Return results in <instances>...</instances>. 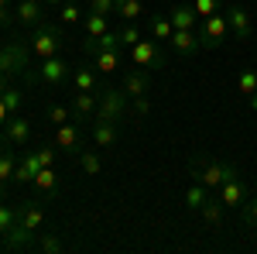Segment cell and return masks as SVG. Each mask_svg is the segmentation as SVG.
Masks as SVG:
<instances>
[{"label":"cell","instance_id":"obj_1","mask_svg":"<svg viewBox=\"0 0 257 254\" xmlns=\"http://www.w3.org/2000/svg\"><path fill=\"white\" fill-rule=\"evenodd\" d=\"M31 41L24 35H14L7 45H0V72L7 79H28L38 82V72H31Z\"/></svg>","mask_w":257,"mask_h":254},{"label":"cell","instance_id":"obj_2","mask_svg":"<svg viewBox=\"0 0 257 254\" xmlns=\"http://www.w3.org/2000/svg\"><path fill=\"white\" fill-rule=\"evenodd\" d=\"M28 41H31V52L41 59H52V55H59L62 45H65V35H62L59 24H48V21H41L38 28H31V35H28Z\"/></svg>","mask_w":257,"mask_h":254},{"label":"cell","instance_id":"obj_3","mask_svg":"<svg viewBox=\"0 0 257 254\" xmlns=\"http://www.w3.org/2000/svg\"><path fill=\"white\" fill-rule=\"evenodd\" d=\"M131 114V97L123 86H99V103H96V117L117 120L123 124V117Z\"/></svg>","mask_w":257,"mask_h":254},{"label":"cell","instance_id":"obj_4","mask_svg":"<svg viewBox=\"0 0 257 254\" xmlns=\"http://www.w3.org/2000/svg\"><path fill=\"white\" fill-rule=\"evenodd\" d=\"M230 176H237V165L213 161V158H196L192 161V182H202L206 189H219Z\"/></svg>","mask_w":257,"mask_h":254},{"label":"cell","instance_id":"obj_5","mask_svg":"<svg viewBox=\"0 0 257 254\" xmlns=\"http://www.w3.org/2000/svg\"><path fill=\"white\" fill-rule=\"evenodd\" d=\"M196 31H199V41H202V48H206V52H213V48H219L223 41L230 38V21H226V11L219 7L216 14L202 18V24H199Z\"/></svg>","mask_w":257,"mask_h":254},{"label":"cell","instance_id":"obj_6","mask_svg":"<svg viewBox=\"0 0 257 254\" xmlns=\"http://www.w3.org/2000/svg\"><path fill=\"white\" fill-rule=\"evenodd\" d=\"M131 65L148 69V72H161V69L168 65V55L158 48V41H155V38H141L138 45L131 48Z\"/></svg>","mask_w":257,"mask_h":254},{"label":"cell","instance_id":"obj_7","mask_svg":"<svg viewBox=\"0 0 257 254\" xmlns=\"http://www.w3.org/2000/svg\"><path fill=\"white\" fill-rule=\"evenodd\" d=\"M69 76H72V65L62 59V52H59V55H52V59H41V65H38V82H41V86H48V90H62Z\"/></svg>","mask_w":257,"mask_h":254},{"label":"cell","instance_id":"obj_8","mask_svg":"<svg viewBox=\"0 0 257 254\" xmlns=\"http://www.w3.org/2000/svg\"><path fill=\"white\" fill-rule=\"evenodd\" d=\"M0 134H4L7 148H28V141H31V120L21 117V114H11V120L0 127Z\"/></svg>","mask_w":257,"mask_h":254},{"label":"cell","instance_id":"obj_9","mask_svg":"<svg viewBox=\"0 0 257 254\" xmlns=\"http://www.w3.org/2000/svg\"><path fill=\"white\" fill-rule=\"evenodd\" d=\"M223 11H226V21H230V35L240 41H247L250 35H254V21H250V14H247V7H240V4H223Z\"/></svg>","mask_w":257,"mask_h":254},{"label":"cell","instance_id":"obj_10","mask_svg":"<svg viewBox=\"0 0 257 254\" xmlns=\"http://www.w3.org/2000/svg\"><path fill=\"white\" fill-rule=\"evenodd\" d=\"M168 45L175 48V55H182V59H192L196 52H202L199 31H182V28H175V31H172V38H168Z\"/></svg>","mask_w":257,"mask_h":254},{"label":"cell","instance_id":"obj_11","mask_svg":"<svg viewBox=\"0 0 257 254\" xmlns=\"http://www.w3.org/2000/svg\"><path fill=\"white\" fill-rule=\"evenodd\" d=\"M55 148H62L65 155H82V134L79 127L69 120V124H62V127H55Z\"/></svg>","mask_w":257,"mask_h":254},{"label":"cell","instance_id":"obj_12","mask_svg":"<svg viewBox=\"0 0 257 254\" xmlns=\"http://www.w3.org/2000/svg\"><path fill=\"white\" fill-rule=\"evenodd\" d=\"M123 90H127V97H148L151 93V72L148 69H138V65H131L127 69V76H123Z\"/></svg>","mask_w":257,"mask_h":254},{"label":"cell","instance_id":"obj_13","mask_svg":"<svg viewBox=\"0 0 257 254\" xmlns=\"http://www.w3.org/2000/svg\"><path fill=\"white\" fill-rule=\"evenodd\" d=\"M219 203L230 206V210H240V206L247 203V186H243L237 176H230L223 186H219Z\"/></svg>","mask_w":257,"mask_h":254},{"label":"cell","instance_id":"obj_14","mask_svg":"<svg viewBox=\"0 0 257 254\" xmlns=\"http://www.w3.org/2000/svg\"><path fill=\"white\" fill-rule=\"evenodd\" d=\"M117 137H120V124H117V120H106V117L93 120V144H96V148H110V144H117Z\"/></svg>","mask_w":257,"mask_h":254},{"label":"cell","instance_id":"obj_15","mask_svg":"<svg viewBox=\"0 0 257 254\" xmlns=\"http://www.w3.org/2000/svg\"><path fill=\"white\" fill-rule=\"evenodd\" d=\"M14 18H18V24H24V28H38L41 21H45L41 0H18V7H14Z\"/></svg>","mask_w":257,"mask_h":254},{"label":"cell","instance_id":"obj_16","mask_svg":"<svg viewBox=\"0 0 257 254\" xmlns=\"http://www.w3.org/2000/svg\"><path fill=\"white\" fill-rule=\"evenodd\" d=\"M168 18H172V24L182 28V31H196V28H199V14L192 11V4H175Z\"/></svg>","mask_w":257,"mask_h":254},{"label":"cell","instance_id":"obj_17","mask_svg":"<svg viewBox=\"0 0 257 254\" xmlns=\"http://www.w3.org/2000/svg\"><path fill=\"white\" fill-rule=\"evenodd\" d=\"M18 220L24 230H35L38 234L41 223H45V210H41L38 203H24V206H18Z\"/></svg>","mask_w":257,"mask_h":254},{"label":"cell","instance_id":"obj_18","mask_svg":"<svg viewBox=\"0 0 257 254\" xmlns=\"http://www.w3.org/2000/svg\"><path fill=\"white\" fill-rule=\"evenodd\" d=\"M96 103H99V93H86V90H76V97H72V114H76V120L93 117V114H96Z\"/></svg>","mask_w":257,"mask_h":254},{"label":"cell","instance_id":"obj_19","mask_svg":"<svg viewBox=\"0 0 257 254\" xmlns=\"http://www.w3.org/2000/svg\"><path fill=\"white\" fill-rule=\"evenodd\" d=\"M172 31H175V24H172L168 14H151V18H148V38L168 41V38H172Z\"/></svg>","mask_w":257,"mask_h":254},{"label":"cell","instance_id":"obj_20","mask_svg":"<svg viewBox=\"0 0 257 254\" xmlns=\"http://www.w3.org/2000/svg\"><path fill=\"white\" fill-rule=\"evenodd\" d=\"M38 168H41V161L35 151H24V155L18 158V168H14V182H31V179L38 176Z\"/></svg>","mask_w":257,"mask_h":254},{"label":"cell","instance_id":"obj_21","mask_svg":"<svg viewBox=\"0 0 257 254\" xmlns=\"http://www.w3.org/2000/svg\"><path fill=\"white\" fill-rule=\"evenodd\" d=\"M72 82H76V90L99 93V79H96V72H93V65H76V69H72Z\"/></svg>","mask_w":257,"mask_h":254},{"label":"cell","instance_id":"obj_22","mask_svg":"<svg viewBox=\"0 0 257 254\" xmlns=\"http://www.w3.org/2000/svg\"><path fill=\"white\" fill-rule=\"evenodd\" d=\"M82 28H86V38H99V35L110 31V18H106V14H93V11H86Z\"/></svg>","mask_w":257,"mask_h":254},{"label":"cell","instance_id":"obj_23","mask_svg":"<svg viewBox=\"0 0 257 254\" xmlns=\"http://www.w3.org/2000/svg\"><path fill=\"white\" fill-rule=\"evenodd\" d=\"M31 186H35L38 193H55V186H59V172H55V165L38 168V176L31 179Z\"/></svg>","mask_w":257,"mask_h":254},{"label":"cell","instance_id":"obj_24","mask_svg":"<svg viewBox=\"0 0 257 254\" xmlns=\"http://www.w3.org/2000/svg\"><path fill=\"white\" fill-rule=\"evenodd\" d=\"M93 65H96V72H113L120 69V48H103L93 55Z\"/></svg>","mask_w":257,"mask_h":254},{"label":"cell","instance_id":"obj_25","mask_svg":"<svg viewBox=\"0 0 257 254\" xmlns=\"http://www.w3.org/2000/svg\"><path fill=\"white\" fill-rule=\"evenodd\" d=\"M113 14H120L123 21H141L144 18V0H117Z\"/></svg>","mask_w":257,"mask_h":254},{"label":"cell","instance_id":"obj_26","mask_svg":"<svg viewBox=\"0 0 257 254\" xmlns=\"http://www.w3.org/2000/svg\"><path fill=\"white\" fill-rule=\"evenodd\" d=\"M120 31V48H134L141 38H144V31L138 28V21H127L123 28H117Z\"/></svg>","mask_w":257,"mask_h":254},{"label":"cell","instance_id":"obj_27","mask_svg":"<svg viewBox=\"0 0 257 254\" xmlns=\"http://www.w3.org/2000/svg\"><path fill=\"white\" fill-rule=\"evenodd\" d=\"M199 213H202V220H206L209 227H219V223H223V203H219V199H206Z\"/></svg>","mask_w":257,"mask_h":254},{"label":"cell","instance_id":"obj_28","mask_svg":"<svg viewBox=\"0 0 257 254\" xmlns=\"http://www.w3.org/2000/svg\"><path fill=\"white\" fill-rule=\"evenodd\" d=\"M82 18H86V14H82L79 4H72V0H62L59 4V21L62 24H79Z\"/></svg>","mask_w":257,"mask_h":254},{"label":"cell","instance_id":"obj_29","mask_svg":"<svg viewBox=\"0 0 257 254\" xmlns=\"http://www.w3.org/2000/svg\"><path fill=\"white\" fill-rule=\"evenodd\" d=\"M206 199H209V196H206V186H202V182H192V186L185 189V206H189V210H202Z\"/></svg>","mask_w":257,"mask_h":254},{"label":"cell","instance_id":"obj_30","mask_svg":"<svg viewBox=\"0 0 257 254\" xmlns=\"http://www.w3.org/2000/svg\"><path fill=\"white\" fill-rule=\"evenodd\" d=\"M0 100H4V103L11 107V114H21V103H24V90H18V86H11V82H7V86L0 90Z\"/></svg>","mask_w":257,"mask_h":254},{"label":"cell","instance_id":"obj_31","mask_svg":"<svg viewBox=\"0 0 257 254\" xmlns=\"http://www.w3.org/2000/svg\"><path fill=\"white\" fill-rule=\"evenodd\" d=\"M18 223V210L7 203V199H0V237L11 234V227Z\"/></svg>","mask_w":257,"mask_h":254},{"label":"cell","instance_id":"obj_32","mask_svg":"<svg viewBox=\"0 0 257 254\" xmlns=\"http://www.w3.org/2000/svg\"><path fill=\"white\" fill-rule=\"evenodd\" d=\"M237 90L243 93V97H254V93H257V69H240Z\"/></svg>","mask_w":257,"mask_h":254},{"label":"cell","instance_id":"obj_33","mask_svg":"<svg viewBox=\"0 0 257 254\" xmlns=\"http://www.w3.org/2000/svg\"><path fill=\"white\" fill-rule=\"evenodd\" d=\"M41 254H59V251H65V244H62V237H55V234H41L38 230V244H35Z\"/></svg>","mask_w":257,"mask_h":254},{"label":"cell","instance_id":"obj_34","mask_svg":"<svg viewBox=\"0 0 257 254\" xmlns=\"http://www.w3.org/2000/svg\"><path fill=\"white\" fill-rule=\"evenodd\" d=\"M48 120H52L55 127H62V124H69V120H76V114H72L69 107H62V103H52V107H48Z\"/></svg>","mask_w":257,"mask_h":254},{"label":"cell","instance_id":"obj_35","mask_svg":"<svg viewBox=\"0 0 257 254\" xmlns=\"http://www.w3.org/2000/svg\"><path fill=\"white\" fill-rule=\"evenodd\" d=\"M219 7H223V0H192V11L199 14V21L209 18V14H216Z\"/></svg>","mask_w":257,"mask_h":254},{"label":"cell","instance_id":"obj_36","mask_svg":"<svg viewBox=\"0 0 257 254\" xmlns=\"http://www.w3.org/2000/svg\"><path fill=\"white\" fill-rule=\"evenodd\" d=\"M79 161H82V172H86V176H99V172H103V165H99L96 151H82Z\"/></svg>","mask_w":257,"mask_h":254},{"label":"cell","instance_id":"obj_37","mask_svg":"<svg viewBox=\"0 0 257 254\" xmlns=\"http://www.w3.org/2000/svg\"><path fill=\"white\" fill-rule=\"evenodd\" d=\"M113 7H117V0H89V11H93V14H106V18H110Z\"/></svg>","mask_w":257,"mask_h":254},{"label":"cell","instance_id":"obj_38","mask_svg":"<svg viewBox=\"0 0 257 254\" xmlns=\"http://www.w3.org/2000/svg\"><path fill=\"white\" fill-rule=\"evenodd\" d=\"M35 155H38L41 168H45V165H55V151H52V144H38V148H35Z\"/></svg>","mask_w":257,"mask_h":254},{"label":"cell","instance_id":"obj_39","mask_svg":"<svg viewBox=\"0 0 257 254\" xmlns=\"http://www.w3.org/2000/svg\"><path fill=\"white\" fill-rule=\"evenodd\" d=\"M240 210H243V223H247V227H257V199L243 203Z\"/></svg>","mask_w":257,"mask_h":254},{"label":"cell","instance_id":"obj_40","mask_svg":"<svg viewBox=\"0 0 257 254\" xmlns=\"http://www.w3.org/2000/svg\"><path fill=\"white\" fill-rule=\"evenodd\" d=\"M11 21H18L11 11V0H0V28H11Z\"/></svg>","mask_w":257,"mask_h":254},{"label":"cell","instance_id":"obj_41","mask_svg":"<svg viewBox=\"0 0 257 254\" xmlns=\"http://www.w3.org/2000/svg\"><path fill=\"white\" fill-rule=\"evenodd\" d=\"M134 114H138V117L151 114V100H148V97H134Z\"/></svg>","mask_w":257,"mask_h":254},{"label":"cell","instance_id":"obj_42","mask_svg":"<svg viewBox=\"0 0 257 254\" xmlns=\"http://www.w3.org/2000/svg\"><path fill=\"white\" fill-rule=\"evenodd\" d=\"M7 120H11V107H7V103H4V100H0V127H4V124H7Z\"/></svg>","mask_w":257,"mask_h":254},{"label":"cell","instance_id":"obj_43","mask_svg":"<svg viewBox=\"0 0 257 254\" xmlns=\"http://www.w3.org/2000/svg\"><path fill=\"white\" fill-rule=\"evenodd\" d=\"M247 103H250V110H257V93H254V97H247Z\"/></svg>","mask_w":257,"mask_h":254},{"label":"cell","instance_id":"obj_44","mask_svg":"<svg viewBox=\"0 0 257 254\" xmlns=\"http://www.w3.org/2000/svg\"><path fill=\"white\" fill-rule=\"evenodd\" d=\"M0 199H7V182H0Z\"/></svg>","mask_w":257,"mask_h":254},{"label":"cell","instance_id":"obj_45","mask_svg":"<svg viewBox=\"0 0 257 254\" xmlns=\"http://www.w3.org/2000/svg\"><path fill=\"white\" fill-rule=\"evenodd\" d=\"M7 82H11V79L4 76V72H0V90H4V86H7Z\"/></svg>","mask_w":257,"mask_h":254},{"label":"cell","instance_id":"obj_46","mask_svg":"<svg viewBox=\"0 0 257 254\" xmlns=\"http://www.w3.org/2000/svg\"><path fill=\"white\" fill-rule=\"evenodd\" d=\"M41 4H52V7H59V4H62V0H41Z\"/></svg>","mask_w":257,"mask_h":254},{"label":"cell","instance_id":"obj_47","mask_svg":"<svg viewBox=\"0 0 257 254\" xmlns=\"http://www.w3.org/2000/svg\"><path fill=\"white\" fill-rule=\"evenodd\" d=\"M182 4H192V0H182Z\"/></svg>","mask_w":257,"mask_h":254}]
</instances>
